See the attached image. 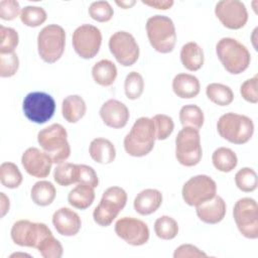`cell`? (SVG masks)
<instances>
[{
	"instance_id": "cell-27",
	"label": "cell",
	"mask_w": 258,
	"mask_h": 258,
	"mask_svg": "<svg viewBox=\"0 0 258 258\" xmlns=\"http://www.w3.org/2000/svg\"><path fill=\"white\" fill-rule=\"evenodd\" d=\"M95 200L94 187L85 184L78 183L68 195L69 204L76 209L86 210L88 209Z\"/></svg>"
},
{
	"instance_id": "cell-15",
	"label": "cell",
	"mask_w": 258,
	"mask_h": 258,
	"mask_svg": "<svg viewBox=\"0 0 258 258\" xmlns=\"http://www.w3.org/2000/svg\"><path fill=\"white\" fill-rule=\"evenodd\" d=\"M215 15L225 27L233 30L241 29L248 21L247 8L239 0L219 1L215 6Z\"/></svg>"
},
{
	"instance_id": "cell-21",
	"label": "cell",
	"mask_w": 258,
	"mask_h": 258,
	"mask_svg": "<svg viewBox=\"0 0 258 258\" xmlns=\"http://www.w3.org/2000/svg\"><path fill=\"white\" fill-rule=\"evenodd\" d=\"M162 204V194L156 188H145L137 194L133 207L137 214L148 216L155 213Z\"/></svg>"
},
{
	"instance_id": "cell-44",
	"label": "cell",
	"mask_w": 258,
	"mask_h": 258,
	"mask_svg": "<svg viewBox=\"0 0 258 258\" xmlns=\"http://www.w3.org/2000/svg\"><path fill=\"white\" fill-rule=\"evenodd\" d=\"M78 183H85L92 187H97L99 178L95 169L87 164H78Z\"/></svg>"
},
{
	"instance_id": "cell-49",
	"label": "cell",
	"mask_w": 258,
	"mask_h": 258,
	"mask_svg": "<svg viewBox=\"0 0 258 258\" xmlns=\"http://www.w3.org/2000/svg\"><path fill=\"white\" fill-rule=\"evenodd\" d=\"M137 2L135 0H121V1H118L116 0L115 1V4L118 5L119 7L123 8V9H129L131 7H133Z\"/></svg>"
},
{
	"instance_id": "cell-17",
	"label": "cell",
	"mask_w": 258,
	"mask_h": 258,
	"mask_svg": "<svg viewBox=\"0 0 258 258\" xmlns=\"http://www.w3.org/2000/svg\"><path fill=\"white\" fill-rule=\"evenodd\" d=\"M21 163L29 175L36 178H44L50 173L53 162L44 151L36 147H29L22 153Z\"/></svg>"
},
{
	"instance_id": "cell-23",
	"label": "cell",
	"mask_w": 258,
	"mask_h": 258,
	"mask_svg": "<svg viewBox=\"0 0 258 258\" xmlns=\"http://www.w3.org/2000/svg\"><path fill=\"white\" fill-rule=\"evenodd\" d=\"M91 158L100 164H109L115 160V145L107 138L97 137L93 139L89 146Z\"/></svg>"
},
{
	"instance_id": "cell-28",
	"label": "cell",
	"mask_w": 258,
	"mask_h": 258,
	"mask_svg": "<svg viewBox=\"0 0 258 258\" xmlns=\"http://www.w3.org/2000/svg\"><path fill=\"white\" fill-rule=\"evenodd\" d=\"M56 196L54 185L47 180H39L35 182L30 190L32 202L39 207H47L52 204Z\"/></svg>"
},
{
	"instance_id": "cell-19",
	"label": "cell",
	"mask_w": 258,
	"mask_h": 258,
	"mask_svg": "<svg viewBox=\"0 0 258 258\" xmlns=\"http://www.w3.org/2000/svg\"><path fill=\"white\" fill-rule=\"evenodd\" d=\"M52 225L59 235L73 237L80 232L82 220L75 211L70 208L62 207L53 213Z\"/></svg>"
},
{
	"instance_id": "cell-6",
	"label": "cell",
	"mask_w": 258,
	"mask_h": 258,
	"mask_svg": "<svg viewBox=\"0 0 258 258\" xmlns=\"http://www.w3.org/2000/svg\"><path fill=\"white\" fill-rule=\"evenodd\" d=\"M127 203V192L124 188L113 185L105 189L101 201L94 209L93 219L101 227L110 226L125 208Z\"/></svg>"
},
{
	"instance_id": "cell-48",
	"label": "cell",
	"mask_w": 258,
	"mask_h": 258,
	"mask_svg": "<svg viewBox=\"0 0 258 258\" xmlns=\"http://www.w3.org/2000/svg\"><path fill=\"white\" fill-rule=\"evenodd\" d=\"M10 209V202L8 197L5 195V192H0V212H1V218H3Z\"/></svg>"
},
{
	"instance_id": "cell-45",
	"label": "cell",
	"mask_w": 258,
	"mask_h": 258,
	"mask_svg": "<svg viewBox=\"0 0 258 258\" xmlns=\"http://www.w3.org/2000/svg\"><path fill=\"white\" fill-rule=\"evenodd\" d=\"M21 8L16 0H1L0 1V18L5 21L15 19L20 15Z\"/></svg>"
},
{
	"instance_id": "cell-22",
	"label": "cell",
	"mask_w": 258,
	"mask_h": 258,
	"mask_svg": "<svg viewBox=\"0 0 258 258\" xmlns=\"http://www.w3.org/2000/svg\"><path fill=\"white\" fill-rule=\"evenodd\" d=\"M172 91L180 99L196 98L201 91L199 79L190 74H177L172 80Z\"/></svg>"
},
{
	"instance_id": "cell-11",
	"label": "cell",
	"mask_w": 258,
	"mask_h": 258,
	"mask_svg": "<svg viewBox=\"0 0 258 258\" xmlns=\"http://www.w3.org/2000/svg\"><path fill=\"white\" fill-rule=\"evenodd\" d=\"M22 109L29 121L35 124H44L54 114L55 101L47 93L31 92L24 97Z\"/></svg>"
},
{
	"instance_id": "cell-47",
	"label": "cell",
	"mask_w": 258,
	"mask_h": 258,
	"mask_svg": "<svg viewBox=\"0 0 258 258\" xmlns=\"http://www.w3.org/2000/svg\"><path fill=\"white\" fill-rule=\"evenodd\" d=\"M144 5L159 10H167L172 7L174 2L172 0H142Z\"/></svg>"
},
{
	"instance_id": "cell-4",
	"label": "cell",
	"mask_w": 258,
	"mask_h": 258,
	"mask_svg": "<svg viewBox=\"0 0 258 258\" xmlns=\"http://www.w3.org/2000/svg\"><path fill=\"white\" fill-rule=\"evenodd\" d=\"M217 130L223 139L230 143L241 145L247 143L252 138L254 123L246 115L229 112L219 118Z\"/></svg>"
},
{
	"instance_id": "cell-5",
	"label": "cell",
	"mask_w": 258,
	"mask_h": 258,
	"mask_svg": "<svg viewBox=\"0 0 258 258\" xmlns=\"http://www.w3.org/2000/svg\"><path fill=\"white\" fill-rule=\"evenodd\" d=\"M146 34L150 45L160 53H169L176 43L175 26L171 18L156 14L146 21Z\"/></svg>"
},
{
	"instance_id": "cell-12",
	"label": "cell",
	"mask_w": 258,
	"mask_h": 258,
	"mask_svg": "<svg viewBox=\"0 0 258 258\" xmlns=\"http://www.w3.org/2000/svg\"><path fill=\"white\" fill-rule=\"evenodd\" d=\"M72 42L76 53L85 59L95 57L102 44L101 30L92 24H82L73 32Z\"/></svg>"
},
{
	"instance_id": "cell-9",
	"label": "cell",
	"mask_w": 258,
	"mask_h": 258,
	"mask_svg": "<svg viewBox=\"0 0 258 258\" xmlns=\"http://www.w3.org/2000/svg\"><path fill=\"white\" fill-rule=\"evenodd\" d=\"M233 217L242 236L251 240L258 238V205L254 199H239L234 205Z\"/></svg>"
},
{
	"instance_id": "cell-51",
	"label": "cell",
	"mask_w": 258,
	"mask_h": 258,
	"mask_svg": "<svg viewBox=\"0 0 258 258\" xmlns=\"http://www.w3.org/2000/svg\"><path fill=\"white\" fill-rule=\"evenodd\" d=\"M256 30H257V28H255V29H254V31H253V34H252V39H253V40H252V42H253V45H254L255 49H256V44H255V39H256V38L254 37V35H255V32H256Z\"/></svg>"
},
{
	"instance_id": "cell-16",
	"label": "cell",
	"mask_w": 258,
	"mask_h": 258,
	"mask_svg": "<svg viewBox=\"0 0 258 258\" xmlns=\"http://www.w3.org/2000/svg\"><path fill=\"white\" fill-rule=\"evenodd\" d=\"M114 229L116 235L131 246H142L149 240L150 231L147 224L137 218H120Z\"/></svg>"
},
{
	"instance_id": "cell-32",
	"label": "cell",
	"mask_w": 258,
	"mask_h": 258,
	"mask_svg": "<svg viewBox=\"0 0 258 258\" xmlns=\"http://www.w3.org/2000/svg\"><path fill=\"white\" fill-rule=\"evenodd\" d=\"M23 180L18 166L10 161L2 162L0 165V181L7 188H17Z\"/></svg>"
},
{
	"instance_id": "cell-41",
	"label": "cell",
	"mask_w": 258,
	"mask_h": 258,
	"mask_svg": "<svg viewBox=\"0 0 258 258\" xmlns=\"http://www.w3.org/2000/svg\"><path fill=\"white\" fill-rule=\"evenodd\" d=\"M152 120L155 126L156 140L167 139L174 129V122L172 118L166 114H156L152 117Z\"/></svg>"
},
{
	"instance_id": "cell-39",
	"label": "cell",
	"mask_w": 258,
	"mask_h": 258,
	"mask_svg": "<svg viewBox=\"0 0 258 258\" xmlns=\"http://www.w3.org/2000/svg\"><path fill=\"white\" fill-rule=\"evenodd\" d=\"M18 43V32L12 27L0 25V54L15 52Z\"/></svg>"
},
{
	"instance_id": "cell-14",
	"label": "cell",
	"mask_w": 258,
	"mask_h": 258,
	"mask_svg": "<svg viewBox=\"0 0 258 258\" xmlns=\"http://www.w3.org/2000/svg\"><path fill=\"white\" fill-rule=\"evenodd\" d=\"M51 233L44 223L31 222L29 220L16 221L10 231V236L14 244L20 247L35 248L47 234Z\"/></svg>"
},
{
	"instance_id": "cell-1",
	"label": "cell",
	"mask_w": 258,
	"mask_h": 258,
	"mask_svg": "<svg viewBox=\"0 0 258 258\" xmlns=\"http://www.w3.org/2000/svg\"><path fill=\"white\" fill-rule=\"evenodd\" d=\"M155 140L156 133L152 118L140 117L125 136L123 145L126 153L130 156L143 157L152 151Z\"/></svg>"
},
{
	"instance_id": "cell-13",
	"label": "cell",
	"mask_w": 258,
	"mask_h": 258,
	"mask_svg": "<svg viewBox=\"0 0 258 258\" xmlns=\"http://www.w3.org/2000/svg\"><path fill=\"white\" fill-rule=\"evenodd\" d=\"M109 49L115 59L123 67L133 66L140 53L135 37L125 30L116 31L110 36Z\"/></svg>"
},
{
	"instance_id": "cell-37",
	"label": "cell",
	"mask_w": 258,
	"mask_h": 258,
	"mask_svg": "<svg viewBox=\"0 0 258 258\" xmlns=\"http://www.w3.org/2000/svg\"><path fill=\"white\" fill-rule=\"evenodd\" d=\"M36 249L43 258H60L63 254L62 245L52 233L43 237Z\"/></svg>"
},
{
	"instance_id": "cell-36",
	"label": "cell",
	"mask_w": 258,
	"mask_h": 258,
	"mask_svg": "<svg viewBox=\"0 0 258 258\" xmlns=\"http://www.w3.org/2000/svg\"><path fill=\"white\" fill-rule=\"evenodd\" d=\"M235 184L241 191H254L258 185L256 171L251 167H242L235 174Z\"/></svg>"
},
{
	"instance_id": "cell-3",
	"label": "cell",
	"mask_w": 258,
	"mask_h": 258,
	"mask_svg": "<svg viewBox=\"0 0 258 258\" xmlns=\"http://www.w3.org/2000/svg\"><path fill=\"white\" fill-rule=\"evenodd\" d=\"M37 142L53 163H62L71 155L68 132L61 124L53 123L41 129L37 134Z\"/></svg>"
},
{
	"instance_id": "cell-29",
	"label": "cell",
	"mask_w": 258,
	"mask_h": 258,
	"mask_svg": "<svg viewBox=\"0 0 258 258\" xmlns=\"http://www.w3.org/2000/svg\"><path fill=\"white\" fill-rule=\"evenodd\" d=\"M212 162L215 168L221 172H231L238 164V157L234 150L228 147H218L212 154Z\"/></svg>"
},
{
	"instance_id": "cell-18",
	"label": "cell",
	"mask_w": 258,
	"mask_h": 258,
	"mask_svg": "<svg viewBox=\"0 0 258 258\" xmlns=\"http://www.w3.org/2000/svg\"><path fill=\"white\" fill-rule=\"evenodd\" d=\"M99 114L103 123L114 129L125 127L130 118V112L127 106L116 99L106 101L101 106Z\"/></svg>"
},
{
	"instance_id": "cell-35",
	"label": "cell",
	"mask_w": 258,
	"mask_h": 258,
	"mask_svg": "<svg viewBox=\"0 0 258 258\" xmlns=\"http://www.w3.org/2000/svg\"><path fill=\"white\" fill-rule=\"evenodd\" d=\"M19 17L25 26L37 27L46 21L47 13L40 6L28 5L21 9Z\"/></svg>"
},
{
	"instance_id": "cell-33",
	"label": "cell",
	"mask_w": 258,
	"mask_h": 258,
	"mask_svg": "<svg viewBox=\"0 0 258 258\" xmlns=\"http://www.w3.org/2000/svg\"><path fill=\"white\" fill-rule=\"evenodd\" d=\"M54 181L61 186L78 183V164L71 162L59 163L53 171Z\"/></svg>"
},
{
	"instance_id": "cell-31",
	"label": "cell",
	"mask_w": 258,
	"mask_h": 258,
	"mask_svg": "<svg viewBox=\"0 0 258 258\" xmlns=\"http://www.w3.org/2000/svg\"><path fill=\"white\" fill-rule=\"evenodd\" d=\"M179 121L183 127H192L200 130L205 122L203 110L195 104L184 105L179 110Z\"/></svg>"
},
{
	"instance_id": "cell-25",
	"label": "cell",
	"mask_w": 258,
	"mask_h": 258,
	"mask_svg": "<svg viewBox=\"0 0 258 258\" xmlns=\"http://www.w3.org/2000/svg\"><path fill=\"white\" fill-rule=\"evenodd\" d=\"M87 112L85 100L79 95L67 96L61 103V114L69 123L79 122Z\"/></svg>"
},
{
	"instance_id": "cell-34",
	"label": "cell",
	"mask_w": 258,
	"mask_h": 258,
	"mask_svg": "<svg viewBox=\"0 0 258 258\" xmlns=\"http://www.w3.org/2000/svg\"><path fill=\"white\" fill-rule=\"evenodd\" d=\"M154 232L162 240H172L178 234V224L170 216H161L154 222Z\"/></svg>"
},
{
	"instance_id": "cell-10",
	"label": "cell",
	"mask_w": 258,
	"mask_h": 258,
	"mask_svg": "<svg viewBox=\"0 0 258 258\" xmlns=\"http://www.w3.org/2000/svg\"><path fill=\"white\" fill-rule=\"evenodd\" d=\"M217 195L216 181L207 174H198L188 178L182 185L181 196L184 203L198 207Z\"/></svg>"
},
{
	"instance_id": "cell-43",
	"label": "cell",
	"mask_w": 258,
	"mask_h": 258,
	"mask_svg": "<svg viewBox=\"0 0 258 258\" xmlns=\"http://www.w3.org/2000/svg\"><path fill=\"white\" fill-rule=\"evenodd\" d=\"M258 77L255 75L253 78L246 80L240 87V94L242 98L251 103L256 104L258 102Z\"/></svg>"
},
{
	"instance_id": "cell-50",
	"label": "cell",
	"mask_w": 258,
	"mask_h": 258,
	"mask_svg": "<svg viewBox=\"0 0 258 258\" xmlns=\"http://www.w3.org/2000/svg\"><path fill=\"white\" fill-rule=\"evenodd\" d=\"M13 257H31L29 254H26V253H13L10 255V258H13Z\"/></svg>"
},
{
	"instance_id": "cell-7",
	"label": "cell",
	"mask_w": 258,
	"mask_h": 258,
	"mask_svg": "<svg viewBox=\"0 0 258 258\" xmlns=\"http://www.w3.org/2000/svg\"><path fill=\"white\" fill-rule=\"evenodd\" d=\"M66 31L58 24L44 26L37 35V50L40 58L47 63L56 62L63 54Z\"/></svg>"
},
{
	"instance_id": "cell-2",
	"label": "cell",
	"mask_w": 258,
	"mask_h": 258,
	"mask_svg": "<svg viewBox=\"0 0 258 258\" xmlns=\"http://www.w3.org/2000/svg\"><path fill=\"white\" fill-rule=\"evenodd\" d=\"M216 53L224 69L231 75L245 72L251 62V53L239 40L223 37L216 44Z\"/></svg>"
},
{
	"instance_id": "cell-20",
	"label": "cell",
	"mask_w": 258,
	"mask_h": 258,
	"mask_svg": "<svg viewBox=\"0 0 258 258\" xmlns=\"http://www.w3.org/2000/svg\"><path fill=\"white\" fill-rule=\"evenodd\" d=\"M198 218L209 225H215L222 222L227 213V205L224 199L216 195L210 201L196 207Z\"/></svg>"
},
{
	"instance_id": "cell-24",
	"label": "cell",
	"mask_w": 258,
	"mask_h": 258,
	"mask_svg": "<svg viewBox=\"0 0 258 258\" xmlns=\"http://www.w3.org/2000/svg\"><path fill=\"white\" fill-rule=\"evenodd\" d=\"M179 56L181 64L189 72H197L204 66V50L195 41L184 43L180 49Z\"/></svg>"
},
{
	"instance_id": "cell-30",
	"label": "cell",
	"mask_w": 258,
	"mask_h": 258,
	"mask_svg": "<svg viewBox=\"0 0 258 258\" xmlns=\"http://www.w3.org/2000/svg\"><path fill=\"white\" fill-rule=\"evenodd\" d=\"M208 99L214 104L225 107L234 101V93L232 89L221 83H211L206 88Z\"/></svg>"
},
{
	"instance_id": "cell-8",
	"label": "cell",
	"mask_w": 258,
	"mask_h": 258,
	"mask_svg": "<svg viewBox=\"0 0 258 258\" xmlns=\"http://www.w3.org/2000/svg\"><path fill=\"white\" fill-rule=\"evenodd\" d=\"M203 156L200 130L182 127L175 137V158L183 166L191 167L200 163Z\"/></svg>"
},
{
	"instance_id": "cell-26",
	"label": "cell",
	"mask_w": 258,
	"mask_h": 258,
	"mask_svg": "<svg viewBox=\"0 0 258 258\" xmlns=\"http://www.w3.org/2000/svg\"><path fill=\"white\" fill-rule=\"evenodd\" d=\"M118 75L116 64L110 59H101L92 68V77L96 84L102 87H110L114 84Z\"/></svg>"
},
{
	"instance_id": "cell-40",
	"label": "cell",
	"mask_w": 258,
	"mask_h": 258,
	"mask_svg": "<svg viewBox=\"0 0 258 258\" xmlns=\"http://www.w3.org/2000/svg\"><path fill=\"white\" fill-rule=\"evenodd\" d=\"M92 19L98 22H108L114 15V10L108 1H94L88 9Z\"/></svg>"
},
{
	"instance_id": "cell-42",
	"label": "cell",
	"mask_w": 258,
	"mask_h": 258,
	"mask_svg": "<svg viewBox=\"0 0 258 258\" xmlns=\"http://www.w3.org/2000/svg\"><path fill=\"white\" fill-rule=\"evenodd\" d=\"M19 68V58L16 52L0 54V77L11 78Z\"/></svg>"
},
{
	"instance_id": "cell-38",
	"label": "cell",
	"mask_w": 258,
	"mask_h": 258,
	"mask_svg": "<svg viewBox=\"0 0 258 258\" xmlns=\"http://www.w3.org/2000/svg\"><path fill=\"white\" fill-rule=\"evenodd\" d=\"M144 91V80L138 72H130L124 81V92L129 100H137Z\"/></svg>"
},
{
	"instance_id": "cell-46",
	"label": "cell",
	"mask_w": 258,
	"mask_h": 258,
	"mask_svg": "<svg viewBox=\"0 0 258 258\" xmlns=\"http://www.w3.org/2000/svg\"><path fill=\"white\" fill-rule=\"evenodd\" d=\"M208 254L192 244H182L173 252V258H202Z\"/></svg>"
}]
</instances>
